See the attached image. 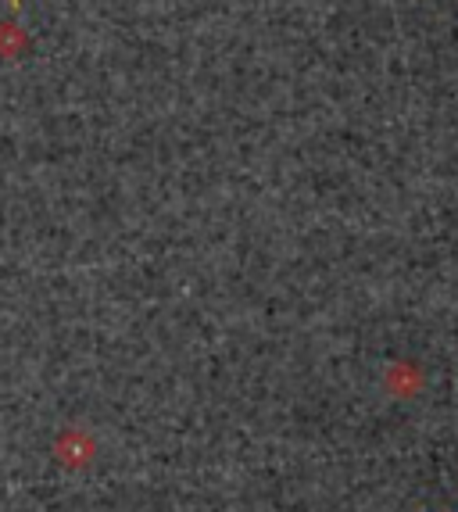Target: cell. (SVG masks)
Wrapping results in <instances>:
<instances>
[{
	"label": "cell",
	"mask_w": 458,
	"mask_h": 512,
	"mask_svg": "<svg viewBox=\"0 0 458 512\" xmlns=\"http://www.w3.org/2000/svg\"><path fill=\"white\" fill-rule=\"evenodd\" d=\"M419 384H423V376H419V366H412V362H398V366L387 369V387H391L398 398L416 394Z\"/></svg>",
	"instance_id": "2"
},
{
	"label": "cell",
	"mask_w": 458,
	"mask_h": 512,
	"mask_svg": "<svg viewBox=\"0 0 458 512\" xmlns=\"http://www.w3.org/2000/svg\"><path fill=\"white\" fill-rule=\"evenodd\" d=\"M29 51V36L15 22H0V58H22Z\"/></svg>",
	"instance_id": "3"
},
{
	"label": "cell",
	"mask_w": 458,
	"mask_h": 512,
	"mask_svg": "<svg viewBox=\"0 0 458 512\" xmlns=\"http://www.w3.org/2000/svg\"><path fill=\"white\" fill-rule=\"evenodd\" d=\"M8 8H11V15H18V11H22V0H8Z\"/></svg>",
	"instance_id": "4"
},
{
	"label": "cell",
	"mask_w": 458,
	"mask_h": 512,
	"mask_svg": "<svg viewBox=\"0 0 458 512\" xmlns=\"http://www.w3.org/2000/svg\"><path fill=\"white\" fill-rule=\"evenodd\" d=\"M94 452H97L94 437L86 434V430H79V427L61 430L58 444H54V455H58V459H61V466H72V470H79V466H86V462L94 459Z\"/></svg>",
	"instance_id": "1"
}]
</instances>
